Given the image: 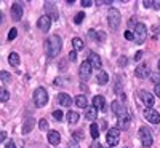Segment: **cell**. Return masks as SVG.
<instances>
[{
    "mask_svg": "<svg viewBox=\"0 0 160 148\" xmlns=\"http://www.w3.org/2000/svg\"><path fill=\"white\" fill-rule=\"evenodd\" d=\"M62 48V42L59 35H51L47 42H45V53L50 58H55L59 54V51Z\"/></svg>",
    "mask_w": 160,
    "mask_h": 148,
    "instance_id": "1",
    "label": "cell"
},
{
    "mask_svg": "<svg viewBox=\"0 0 160 148\" xmlns=\"http://www.w3.org/2000/svg\"><path fill=\"white\" fill-rule=\"evenodd\" d=\"M48 102V92L45 88H37L34 91V104L37 107H45Z\"/></svg>",
    "mask_w": 160,
    "mask_h": 148,
    "instance_id": "2",
    "label": "cell"
},
{
    "mask_svg": "<svg viewBox=\"0 0 160 148\" xmlns=\"http://www.w3.org/2000/svg\"><path fill=\"white\" fill-rule=\"evenodd\" d=\"M120 21H122V16H120V13L117 8H111L109 13H108V22H109V27L117 30L118 25H120Z\"/></svg>",
    "mask_w": 160,
    "mask_h": 148,
    "instance_id": "3",
    "label": "cell"
},
{
    "mask_svg": "<svg viewBox=\"0 0 160 148\" xmlns=\"http://www.w3.org/2000/svg\"><path fill=\"white\" fill-rule=\"evenodd\" d=\"M138 136H139V140H141V143H142V146H146V148H149L151 145H152V134H151V129L149 127H141L139 129V132H138Z\"/></svg>",
    "mask_w": 160,
    "mask_h": 148,
    "instance_id": "4",
    "label": "cell"
},
{
    "mask_svg": "<svg viewBox=\"0 0 160 148\" xmlns=\"http://www.w3.org/2000/svg\"><path fill=\"white\" fill-rule=\"evenodd\" d=\"M135 42L136 43H144L146 42V37H148V27H146L144 24H141V22H138V25L135 27Z\"/></svg>",
    "mask_w": 160,
    "mask_h": 148,
    "instance_id": "5",
    "label": "cell"
},
{
    "mask_svg": "<svg viewBox=\"0 0 160 148\" xmlns=\"http://www.w3.org/2000/svg\"><path fill=\"white\" fill-rule=\"evenodd\" d=\"M118 140H120V131L117 127H112L108 131V134H106V142L109 143V146H115L118 145Z\"/></svg>",
    "mask_w": 160,
    "mask_h": 148,
    "instance_id": "6",
    "label": "cell"
},
{
    "mask_svg": "<svg viewBox=\"0 0 160 148\" xmlns=\"http://www.w3.org/2000/svg\"><path fill=\"white\" fill-rule=\"evenodd\" d=\"M45 15L53 21V19H58L59 18V13H58V8H56V5L53 3V2H45Z\"/></svg>",
    "mask_w": 160,
    "mask_h": 148,
    "instance_id": "7",
    "label": "cell"
},
{
    "mask_svg": "<svg viewBox=\"0 0 160 148\" xmlns=\"http://www.w3.org/2000/svg\"><path fill=\"white\" fill-rule=\"evenodd\" d=\"M91 72H93V67L90 65V62L88 61H83L82 64H80V69H78V75H80V78L83 80H88L90 78V75H91Z\"/></svg>",
    "mask_w": 160,
    "mask_h": 148,
    "instance_id": "8",
    "label": "cell"
},
{
    "mask_svg": "<svg viewBox=\"0 0 160 148\" xmlns=\"http://www.w3.org/2000/svg\"><path fill=\"white\" fill-rule=\"evenodd\" d=\"M144 118L148 119L151 124H158V123H160V115H158V112L154 110V109H146V110H144Z\"/></svg>",
    "mask_w": 160,
    "mask_h": 148,
    "instance_id": "9",
    "label": "cell"
},
{
    "mask_svg": "<svg viewBox=\"0 0 160 148\" xmlns=\"http://www.w3.org/2000/svg\"><path fill=\"white\" fill-rule=\"evenodd\" d=\"M131 124V116L127 113V115H122L117 118V129L118 131H127Z\"/></svg>",
    "mask_w": 160,
    "mask_h": 148,
    "instance_id": "10",
    "label": "cell"
},
{
    "mask_svg": "<svg viewBox=\"0 0 160 148\" xmlns=\"http://www.w3.org/2000/svg\"><path fill=\"white\" fill-rule=\"evenodd\" d=\"M88 62H90V65L93 67L95 70H101V67H102V62H101V58H99V54H96V53H90L88 54V59H87Z\"/></svg>",
    "mask_w": 160,
    "mask_h": 148,
    "instance_id": "11",
    "label": "cell"
},
{
    "mask_svg": "<svg viewBox=\"0 0 160 148\" xmlns=\"http://www.w3.org/2000/svg\"><path fill=\"white\" fill-rule=\"evenodd\" d=\"M139 99H141V102L148 107V109H152V105H154V96L151 92H148V91H139Z\"/></svg>",
    "mask_w": 160,
    "mask_h": 148,
    "instance_id": "12",
    "label": "cell"
},
{
    "mask_svg": "<svg viewBox=\"0 0 160 148\" xmlns=\"http://www.w3.org/2000/svg\"><path fill=\"white\" fill-rule=\"evenodd\" d=\"M37 27L42 30V32H48L50 27H51V19H50L47 15H43L42 18H38V21H37Z\"/></svg>",
    "mask_w": 160,
    "mask_h": 148,
    "instance_id": "13",
    "label": "cell"
},
{
    "mask_svg": "<svg viewBox=\"0 0 160 148\" xmlns=\"http://www.w3.org/2000/svg\"><path fill=\"white\" fill-rule=\"evenodd\" d=\"M135 75L138 78H148V76H151V70H149L148 64H139L136 67V70H135Z\"/></svg>",
    "mask_w": 160,
    "mask_h": 148,
    "instance_id": "14",
    "label": "cell"
},
{
    "mask_svg": "<svg viewBox=\"0 0 160 148\" xmlns=\"http://www.w3.org/2000/svg\"><path fill=\"white\" fill-rule=\"evenodd\" d=\"M93 105L102 113H106V110H108V104H106V99L102 96H95L93 97Z\"/></svg>",
    "mask_w": 160,
    "mask_h": 148,
    "instance_id": "15",
    "label": "cell"
},
{
    "mask_svg": "<svg viewBox=\"0 0 160 148\" xmlns=\"http://www.w3.org/2000/svg\"><path fill=\"white\" fill-rule=\"evenodd\" d=\"M11 18L15 21H21V18H22V8H21L19 3H13L11 5Z\"/></svg>",
    "mask_w": 160,
    "mask_h": 148,
    "instance_id": "16",
    "label": "cell"
},
{
    "mask_svg": "<svg viewBox=\"0 0 160 148\" xmlns=\"http://www.w3.org/2000/svg\"><path fill=\"white\" fill-rule=\"evenodd\" d=\"M111 107H112V112L117 115V118L118 116H122V115H127V110H125V107L120 104L118 100H114L112 104H111Z\"/></svg>",
    "mask_w": 160,
    "mask_h": 148,
    "instance_id": "17",
    "label": "cell"
},
{
    "mask_svg": "<svg viewBox=\"0 0 160 148\" xmlns=\"http://www.w3.org/2000/svg\"><path fill=\"white\" fill-rule=\"evenodd\" d=\"M98 109L95 105H90V107H87V112H85V118L88 119V121H95L96 119V116H98Z\"/></svg>",
    "mask_w": 160,
    "mask_h": 148,
    "instance_id": "18",
    "label": "cell"
},
{
    "mask_svg": "<svg viewBox=\"0 0 160 148\" xmlns=\"http://www.w3.org/2000/svg\"><path fill=\"white\" fill-rule=\"evenodd\" d=\"M59 142H61V136L56 132V131H50L48 132V143H51L53 146H56V145H59Z\"/></svg>",
    "mask_w": 160,
    "mask_h": 148,
    "instance_id": "19",
    "label": "cell"
},
{
    "mask_svg": "<svg viewBox=\"0 0 160 148\" xmlns=\"http://www.w3.org/2000/svg\"><path fill=\"white\" fill-rule=\"evenodd\" d=\"M58 100H59V105H61V107H71V105H72L71 96H69V94H66V92H61V94H59Z\"/></svg>",
    "mask_w": 160,
    "mask_h": 148,
    "instance_id": "20",
    "label": "cell"
},
{
    "mask_svg": "<svg viewBox=\"0 0 160 148\" xmlns=\"http://www.w3.org/2000/svg\"><path fill=\"white\" fill-rule=\"evenodd\" d=\"M8 62H10V65H13V67H18L19 62H21L18 53H10V54H8Z\"/></svg>",
    "mask_w": 160,
    "mask_h": 148,
    "instance_id": "21",
    "label": "cell"
},
{
    "mask_svg": "<svg viewBox=\"0 0 160 148\" xmlns=\"http://www.w3.org/2000/svg\"><path fill=\"white\" fill-rule=\"evenodd\" d=\"M74 102H75V105L78 107V109H87V105H88V100H87L85 96H77L74 99Z\"/></svg>",
    "mask_w": 160,
    "mask_h": 148,
    "instance_id": "22",
    "label": "cell"
},
{
    "mask_svg": "<svg viewBox=\"0 0 160 148\" xmlns=\"http://www.w3.org/2000/svg\"><path fill=\"white\" fill-rule=\"evenodd\" d=\"M96 80H98V85H106L109 81V75L102 70H99V73L96 75Z\"/></svg>",
    "mask_w": 160,
    "mask_h": 148,
    "instance_id": "23",
    "label": "cell"
},
{
    "mask_svg": "<svg viewBox=\"0 0 160 148\" xmlns=\"http://www.w3.org/2000/svg\"><path fill=\"white\" fill-rule=\"evenodd\" d=\"M32 127H34V118L26 119V123H24V126H22V134L31 132V131H32Z\"/></svg>",
    "mask_w": 160,
    "mask_h": 148,
    "instance_id": "24",
    "label": "cell"
},
{
    "mask_svg": "<svg viewBox=\"0 0 160 148\" xmlns=\"http://www.w3.org/2000/svg\"><path fill=\"white\" fill-rule=\"evenodd\" d=\"M78 119H80V115L77 112H68V121H69L71 124L78 123Z\"/></svg>",
    "mask_w": 160,
    "mask_h": 148,
    "instance_id": "25",
    "label": "cell"
},
{
    "mask_svg": "<svg viewBox=\"0 0 160 148\" xmlns=\"http://www.w3.org/2000/svg\"><path fill=\"white\" fill-rule=\"evenodd\" d=\"M72 46H74V51L83 49V40H82V38H78V37H75V38L72 40Z\"/></svg>",
    "mask_w": 160,
    "mask_h": 148,
    "instance_id": "26",
    "label": "cell"
},
{
    "mask_svg": "<svg viewBox=\"0 0 160 148\" xmlns=\"http://www.w3.org/2000/svg\"><path fill=\"white\" fill-rule=\"evenodd\" d=\"M90 134H91L93 139H98V137H99V127H98V124L93 123V124L90 126Z\"/></svg>",
    "mask_w": 160,
    "mask_h": 148,
    "instance_id": "27",
    "label": "cell"
},
{
    "mask_svg": "<svg viewBox=\"0 0 160 148\" xmlns=\"http://www.w3.org/2000/svg\"><path fill=\"white\" fill-rule=\"evenodd\" d=\"M8 99H10V92H8L7 89L2 88V89H0V102L3 104V102H7Z\"/></svg>",
    "mask_w": 160,
    "mask_h": 148,
    "instance_id": "28",
    "label": "cell"
},
{
    "mask_svg": "<svg viewBox=\"0 0 160 148\" xmlns=\"http://www.w3.org/2000/svg\"><path fill=\"white\" fill-rule=\"evenodd\" d=\"M11 75L8 73V72H5V70H2V72H0V80H2V83H10L11 81Z\"/></svg>",
    "mask_w": 160,
    "mask_h": 148,
    "instance_id": "29",
    "label": "cell"
},
{
    "mask_svg": "<svg viewBox=\"0 0 160 148\" xmlns=\"http://www.w3.org/2000/svg\"><path fill=\"white\" fill-rule=\"evenodd\" d=\"M85 19V13H77V15L74 16V22L75 24H82Z\"/></svg>",
    "mask_w": 160,
    "mask_h": 148,
    "instance_id": "30",
    "label": "cell"
},
{
    "mask_svg": "<svg viewBox=\"0 0 160 148\" xmlns=\"http://www.w3.org/2000/svg\"><path fill=\"white\" fill-rule=\"evenodd\" d=\"M53 118H55L56 121H62L64 115H62V112H61V110H55V112H53Z\"/></svg>",
    "mask_w": 160,
    "mask_h": 148,
    "instance_id": "31",
    "label": "cell"
},
{
    "mask_svg": "<svg viewBox=\"0 0 160 148\" xmlns=\"http://www.w3.org/2000/svg\"><path fill=\"white\" fill-rule=\"evenodd\" d=\"M38 127H40V131H47L48 129V121L47 119H40L38 121Z\"/></svg>",
    "mask_w": 160,
    "mask_h": 148,
    "instance_id": "32",
    "label": "cell"
},
{
    "mask_svg": "<svg viewBox=\"0 0 160 148\" xmlns=\"http://www.w3.org/2000/svg\"><path fill=\"white\" fill-rule=\"evenodd\" d=\"M16 35H18V30L13 27V29H10V34H8V42H11V40H15L16 38Z\"/></svg>",
    "mask_w": 160,
    "mask_h": 148,
    "instance_id": "33",
    "label": "cell"
},
{
    "mask_svg": "<svg viewBox=\"0 0 160 148\" xmlns=\"http://www.w3.org/2000/svg\"><path fill=\"white\" fill-rule=\"evenodd\" d=\"M83 139V132L82 131H75L74 132V140H82Z\"/></svg>",
    "mask_w": 160,
    "mask_h": 148,
    "instance_id": "34",
    "label": "cell"
},
{
    "mask_svg": "<svg viewBox=\"0 0 160 148\" xmlns=\"http://www.w3.org/2000/svg\"><path fill=\"white\" fill-rule=\"evenodd\" d=\"M151 81H154L155 85H160V75H157V73L151 75Z\"/></svg>",
    "mask_w": 160,
    "mask_h": 148,
    "instance_id": "35",
    "label": "cell"
},
{
    "mask_svg": "<svg viewBox=\"0 0 160 148\" xmlns=\"http://www.w3.org/2000/svg\"><path fill=\"white\" fill-rule=\"evenodd\" d=\"M136 25H138V22H136V19H135V18H130V21H128V27H130V29H131V27H133V29H135V27H136Z\"/></svg>",
    "mask_w": 160,
    "mask_h": 148,
    "instance_id": "36",
    "label": "cell"
},
{
    "mask_svg": "<svg viewBox=\"0 0 160 148\" xmlns=\"http://www.w3.org/2000/svg\"><path fill=\"white\" fill-rule=\"evenodd\" d=\"M68 148H80V145L77 143V140H71V142L68 143Z\"/></svg>",
    "mask_w": 160,
    "mask_h": 148,
    "instance_id": "37",
    "label": "cell"
},
{
    "mask_svg": "<svg viewBox=\"0 0 160 148\" xmlns=\"http://www.w3.org/2000/svg\"><path fill=\"white\" fill-rule=\"evenodd\" d=\"M69 59L74 62V61H77V51H71L69 53Z\"/></svg>",
    "mask_w": 160,
    "mask_h": 148,
    "instance_id": "38",
    "label": "cell"
},
{
    "mask_svg": "<svg viewBox=\"0 0 160 148\" xmlns=\"http://www.w3.org/2000/svg\"><path fill=\"white\" fill-rule=\"evenodd\" d=\"M125 38H127V40H135V34H131L130 30H127V32H125Z\"/></svg>",
    "mask_w": 160,
    "mask_h": 148,
    "instance_id": "39",
    "label": "cell"
},
{
    "mask_svg": "<svg viewBox=\"0 0 160 148\" xmlns=\"http://www.w3.org/2000/svg\"><path fill=\"white\" fill-rule=\"evenodd\" d=\"M80 3H82L85 8H88V7H91V5H93V2H91V0H82Z\"/></svg>",
    "mask_w": 160,
    "mask_h": 148,
    "instance_id": "40",
    "label": "cell"
},
{
    "mask_svg": "<svg viewBox=\"0 0 160 148\" xmlns=\"http://www.w3.org/2000/svg\"><path fill=\"white\" fill-rule=\"evenodd\" d=\"M142 7H146V8H152V0H144V2H142Z\"/></svg>",
    "mask_w": 160,
    "mask_h": 148,
    "instance_id": "41",
    "label": "cell"
},
{
    "mask_svg": "<svg viewBox=\"0 0 160 148\" xmlns=\"http://www.w3.org/2000/svg\"><path fill=\"white\" fill-rule=\"evenodd\" d=\"M152 8L154 10H160V0H154V2H152Z\"/></svg>",
    "mask_w": 160,
    "mask_h": 148,
    "instance_id": "42",
    "label": "cell"
},
{
    "mask_svg": "<svg viewBox=\"0 0 160 148\" xmlns=\"http://www.w3.org/2000/svg\"><path fill=\"white\" fill-rule=\"evenodd\" d=\"M154 92H155V96L160 99V85H155V88H154Z\"/></svg>",
    "mask_w": 160,
    "mask_h": 148,
    "instance_id": "43",
    "label": "cell"
},
{
    "mask_svg": "<svg viewBox=\"0 0 160 148\" xmlns=\"http://www.w3.org/2000/svg\"><path fill=\"white\" fill-rule=\"evenodd\" d=\"M7 139V132L5 131H2V132H0V142H2L3 143V140Z\"/></svg>",
    "mask_w": 160,
    "mask_h": 148,
    "instance_id": "44",
    "label": "cell"
},
{
    "mask_svg": "<svg viewBox=\"0 0 160 148\" xmlns=\"http://www.w3.org/2000/svg\"><path fill=\"white\" fill-rule=\"evenodd\" d=\"M142 54H144V53H142V51H138V53H136V54H135V59H136V61H139V59L142 58Z\"/></svg>",
    "mask_w": 160,
    "mask_h": 148,
    "instance_id": "45",
    "label": "cell"
},
{
    "mask_svg": "<svg viewBox=\"0 0 160 148\" xmlns=\"http://www.w3.org/2000/svg\"><path fill=\"white\" fill-rule=\"evenodd\" d=\"M5 148H16V145H15V142H7Z\"/></svg>",
    "mask_w": 160,
    "mask_h": 148,
    "instance_id": "46",
    "label": "cell"
},
{
    "mask_svg": "<svg viewBox=\"0 0 160 148\" xmlns=\"http://www.w3.org/2000/svg\"><path fill=\"white\" fill-rule=\"evenodd\" d=\"M96 3L98 5H106V3H112V2H111V0H106V2H104V0H98Z\"/></svg>",
    "mask_w": 160,
    "mask_h": 148,
    "instance_id": "47",
    "label": "cell"
},
{
    "mask_svg": "<svg viewBox=\"0 0 160 148\" xmlns=\"http://www.w3.org/2000/svg\"><path fill=\"white\" fill-rule=\"evenodd\" d=\"M125 62H127V59H125V58H122V59H120V64H122V65H125Z\"/></svg>",
    "mask_w": 160,
    "mask_h": 148,
    "instance_id": "48",
    "label": "cell"
},
{
    "mask_svg": "<svg viewBox=\"0 0 160 148\" xmlns=\"http://www.w3.org/2000/svg\"><path fill=\"white\" fill-rule=\"evenodd\" d=\"M158 72H160V59H158Z\"/></svg>",
    "mask_w": 160,
    "mask_h": 148,
    "instance_id": "49",
    "label": "cell"
}]
</instances>
